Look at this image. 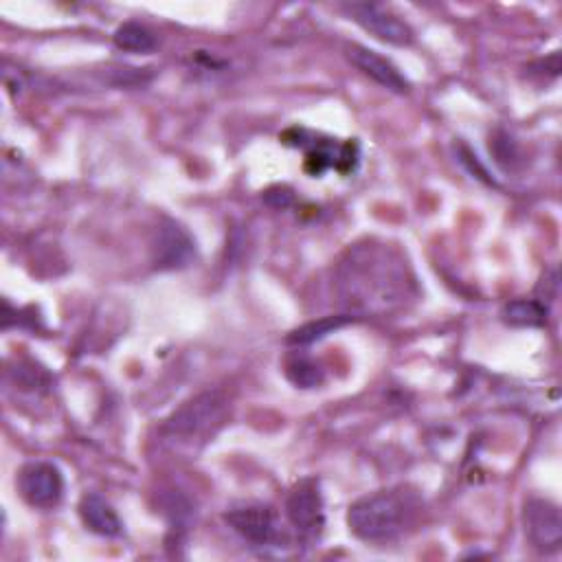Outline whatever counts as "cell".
I'll return each mask as SVG.
<instances>
[{
    "label": "cell",
    "mask_w": 562,
    "mask_h": 562,
    "mask_svg": "<svg viewBox=\"0 0 562 562\" xmlns=\"http://www.w3.org/2000/svg\"><path fill=\"white\" fill-rule=\"evenodd\" d=\"M334 290L351 316L389 314L417 294L415 277L402 252L375 239L349 246L336 266Z\"/></svg>",
    "instance_id": "1"
},
{
    "label": "cell",
    "mask_w": 562,
    "mask_h": 562,
    "mask_svg": "<svg viewBox=\"0 0 562 562\" xmlns=\"http://www.w3.org/2000/svg\"><path fill=\"white\" fill-rule=\"evenodd\" d=\"M422 512V501L404 487L360 496L347 509L349 531L364 542H393L402 538Z\"/></svg>",
    "instance_id": "2"
},
{
    "label": "cell",
    "mask_w": 562,
    "mask_h": 562,
    "mask_svg": "<svg viewBox=\"0 0 562 562\" xmlns=\"http://www.w3.org/2000/svg\"><path fill=\"white\" fill-rule=\"evenodd\" d=\"M285 516L303 540H314L325 527V503L314 476L301 479L285 498Z\"/></svg>",
    "instance_id": "3"
},
{
    "label": "cell",
    "mask_w": 562,
    "mask_h": 562,
    "mask_svg": "<svg viewBox=\"0 0 562 562\" xmlns=\"http://www.w3.org/2000/svg\"><path fill=\"white\" fill-rule=\"evenodd\" d=\"M525 536L540 553H558L562 547L560 507L549 498H529L522 509Z\"/></svg>",
    "instance_id": "4"
},
{
    "label": "cell",
    "mask_w": 562,
    "mask_h": 562,
    "mask_svg": "<svg viewBox=\"0 0 562 562\" xmlns=\"http://www.w3.org/2000/svg\"><path fill=\"white\" fill-rule=\"evenodd\" d=\"M18 490L31 507H55L64 496V476L50 461H29L18 474Z\"/></svg>",
    "instance_id": "5"
},
{
    "label": "cell",
    "mask_w": 562,
    "mask_h": 562,
    "mask_svg": "<svg viewBox=\"0 0 562 562\" xmlns=\"http://www.w3.org/2000/svg\"><path fill=\"white\" fill-rule=\"evenodd\" d=\"M226 402L217 391H204L193 400L184 402L165 424L171 435L178 437H195L217 424L224 415Z\"/></svg>",
    "instance_id": "6"
},
{
    "label": "cell",
    "mask_w": 562,
    "mask_h": 562,
    "mask_svg": "<svg viewBox=\"0 0 562 562\" xmlns=\"http://www.w3.org/2000/svg\"><path fill=\"white\" fill-rule=\"evenodd\" d=\"M342 9L356 24H360L364 31H369L373 37L386 44L408 46L413 42V29L382 4L351 2L342 4Z\"/></svg>",
    "instance_id": "7"
},
{
    "label": "cell",
    "mask_w": 562,
    "mask_h": 562,
    "mask_svg": "<svg viewBox=\"0 0 562 562\" xmlns=\"http://www.w3.org/2000/svg\"><path fill=\"white\" fill-rule=\"evenodd\" d=\"M224 520L235 533L255 547L272 544L281 536L277 512L263 503H246L233 507L224 514Z\"/></svg>",
    "instance_id": "8"
},
{
    "label": "cell",
    "mask_w": 562,
    "mask_h": 562,
    "mask_svg": "<svg viewBox=\"0 0 562 562\" xmlns=\"http://www.w3.org/2000/svg\"><path fill=\"white\" fill-rule=\"evenodd\" d=\"M195 261V241L173 220H165L151 241V263L158 270H180Z\"/></svg>",
    "instance_id": "9"
},
{
    "label": "cell",
    "mask_w": 562,
    "mask_h": 562,
    "mask_svg": "<svg viewBox=\"0 0 562 562\" xmlns=\"http://www.w3.org/2000/svg\"><path fill=\"white\" fill-rule=\"evenodd\" d=\"M345 57L351 61V66H356L362 75H367L382 88L397 92V94L408 92V88H411L408 79L400 72V68L391 59L382 57L380 53H375L362 44H347Z\"/></svg>",
    "instance_id": "10"
},
{
    "label": "cell",
    "mask_w": 562,
    "mask_h": 562,
    "mask_svg": "<svg viewBox=\"0 0 562 562\" xmlns=\"http://www.w3.org/2000/svg\"><path fill=\"white\" fill-rule=\"evenodd\" d=\"M79 516L83 520V525L99 536L105 538H114L121 536L123 531V522L119 518V514L114 512V507L99 494H83L79 501Z\"/></svg>",
    "instance_id": "11"
},
{
    "label": "cell",
    "mask_w": 562,
    "mask_h": 562,
    "mask_svg": "<svg viewBox=\"0 0 562 562\" xmlns=\"http://www.w3.org/2000/svg\"><path fill=\"white\" fill-rule=\"evenodd\" d=\"M549 310L538 299H514L503 305L501 321L509 327H542Z\"/></svg>",
    "instance_id": "12"
},
{
    "label": "cell",
    "mask_w": 562,
    "mask_h": 562,
    "mask_svg": "<svg viewBox=\"0 0 562 562\" xmlns=\"http://www.w3.org/2000/svg\"><path fill=\"white\" fill-rule=\"evenodd\" d=\"M353 321H356V316H351V314H336V316H325V318H318V321H310V323L292 329L285 336V342H290V345H310V342L321 340L327 334H331L338 327L349 325Z\"/></svg>",
    "instance_id": "13"
},
{
    "label": "cell",
    "mask_w": 562,
    "mask_h": 562,
    "mask_svg": "<svg viewBox=\"0 0 562 562\" xmlns=\"http://www.w3.org/2000/svg\"><path fill=\"white\" fill-rule=\"evenodd\" d=\"M112 40H114L116 48L127 50V53H149L156 48L154 33L138 22H123L114 31Z\"/></svg>",
    "instance_id": "14"
},
{
    "label": "cell",
    "mask_w": 562,
    "mask_h": 562,
    "mask_svg": "<svg viewBox=\"0 0 562 562\" xmlns=\"http://www.w3.org/2000/svg\"><path fill=\"white\" fill-rule=\"evenodd\" d=\"M285 378L299 389H316L325 380L323 367L310 356H292L285 362Z\"/></svg>",
    "instance_id": "15"
},
{
    "label": "cell",
    "mask_w": 562,
    "mask_h": 562,
    "mask_svg": "<svg viewBox=\"0 0 562 562\" xmlns=\"http://www.w3.org/2000/svg\"><path fill=\"white\" fill-rule=\"evenodd\" d=\"M459 156H461V162H468V167H470V171L476 176V178H481V180H485V182H490L492 184V180L487 178V171H485V167L476 160V156H472L465 147H461L459 149Z\"/></svg>",
    "instance_id": "16"
}]
</instances>
